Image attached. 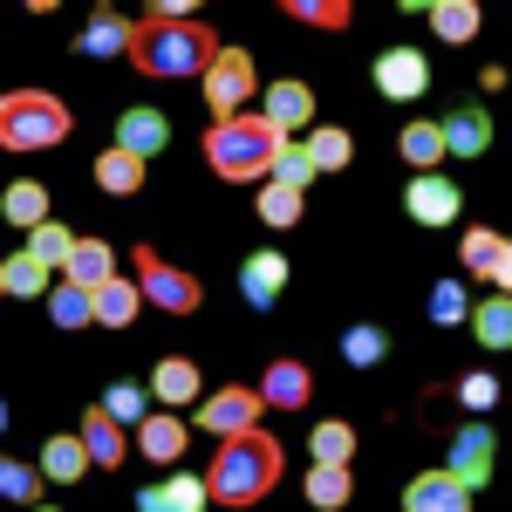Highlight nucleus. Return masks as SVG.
Instances as JSON below:
<instances>
[{
  "mask_svg": "<svg viewBox=\"0 0 512 512\" xmlns=\"http://www.w3.org/2000/svg\"><path fill=\"white\" fill-rule=\"evenodd\" d=\"M0 431H7V403H0Z\"/></svg>",
  "mask_w": 512,
  "mask_h": 512,
  "instance_id": "obj_45",
  "label": "nucleus"
},
{
  "mask_svg": "<svg viewBox=\"0 0 512 512\" xmlns=\"http://www.w3.org/2000/svg\"><path fill=\"white\" fill-rule=\"evenodd\" d=\"M444 472L458 478V485H465V492H478V485H485V472H492V431H458V444H451V465H444Z\"/></svg>",
  "mask_w": 512,
  "mask_h": 512,
  "instance_id": "obj_20",
  "label": "nucleus"
},
{
  "mask_svg": "<svg viewBox=\"0 0 512 512\" xmlns=\"http://www.w3.org/2000/svg\"><path fill=\"white\" fill-rule=\"evenodd\" d=\"M403 512H472V492L451 472H417L403 485Z\"/></svg>",
  "mask_w": 512,
  "mask_h": 512,
  "instance_id": "obj_14",
  "label": "nucleus"
},
{
  "mask_svg": "<svg viewBox=\"0 0 512 512\" xmlns=\"http://www.w3.org/2000/svg\"><path fill=\"white\" fill-rule=\"evenodd\" d=\"M465 321H472V335L485 342V349H506V342H512V308H506V294L478 301V308H472Z\"/></svg>",
  "mask_w": 512,
  "mask_h": 512,
  "instance_id": "obj_34",
  "label": "nucleus"
},
{
  "mask_svg": "<svg viewBox=\"0 0 512 512\" xmlns=\"http://www.w3.org/2000/svg\"><path fill=\"white\" fill-rule=\"evenodd\" d=\"M403 212H410L417 226H451V219H458V185H451L444 171H417L410 192H403Z\"/></svg>",
  "mask_w": 512,
  "mask_h": 512,
  "instance_id": "obj_12",
  "label": "nucleus"
},
{
  "mask_svg": "<svg viewBox=\"0 0 512 512\" xmlns=\"http://www.w3.org/2000/svg\"><path fill=\"white\" fill-rule=\"evenodd\" d=\"M198 390H205V383H198V362H192V355H164L158 369H151V396L171 403V410L198 403Z\"/></svg>",
  "mask_w": 512,
  "mask_h": 512,
  "instance_id": "obj_19",
  "label": "nucleus"
},
{
  "mask_svg": "<svg viewBox=\"0 0 512 512\" xmlns=\"http://www.w3.org/2000/svg\"><path fill=\"white\" fill-rule=\"evenodd\" d=\"M267 178H274V185H294V192H308L315 164H308V151H301V137H280V151H274V164H267Z\"/></svg>",
  "mask_w": 512,
  "mask_h": 512,
  "instance_id": "obj_36",
  "label": "nucleus"
},
{
  "mask_svg": "<svg viewBox=\"0 0 512 512\" xmlns=\"http://www.w3.org/2000/svg\"><path fill=\"white\" fill-rule=\"evenodd\" d=\"M260 390L253 383H226V390H212L205 403H198V431L212 437H239V431H260Z\"/></svg>",
  "mask_w": 512,
  "mask_h": 512,
  "instance_id": "obj_7",
  "label": "nucleus"
},
{
  "mask_svg": "<svg viewBox=\"0 0 512 512\" xmlns=\"http://www.w3.org/2000/svg\"><path fill=\"white\" fill-rule=\"evenodd\" d=\"M396 151H403V164H410V171H437V164H444V137H437L431 117H417V123H403Z\"/></svg>",
  "mask_w": 512,
  "mask_h": 512,
  "instance_id": "obj_30",
  "label": "nucleus"
},
{
  "mask_svg": "<svg viewBox=\"0 0 512 512\" xmlns=\"http://www.w3.org/2000/svg\"><path fill=\"white\" fill-rule=\"evenodd\" d=\"M308 444H315V465H349V458H355V431L342 424V417L315 424V437H308Z\"/></svg>",
  "mask_w": 512,
  "mask_h": 512,
  "instance_id": "obj_37",
  "label": "nucleus"
},
{
  "mask_svg": "<svg viewBox=\"0 0 512 512\" xmlns=\"http://www.w3.org/2000/svg\"><path fill=\"white\" fill-rule=\"evenodd\" d=\"M76 444L89 451V465H103V472H117L123 458H130V431H123V424H110V417H103L96 403L82 410V431H76Z\"/></svg>",
  "mask_w": 512,
  "mask_h": 512,
  "instance_id": "obj_17",
  "label": "nucleus"
},
{
  "mask_svg": "<svg viewBox=\"0 0 512 512\" xmlns=\"http://www.w3.org/2000/svg\"><path fill=\"white\" fill-rule=\"evenodd\" d=\"M458 403H465V410H492V403H499V383L478 369V376H465V383H458Z\"/></svg>",
  "mask_w": 512,
  "mask_h": 512,
  "instance_id": "obj_44",
  "label": "nucleus"
},
{
  "mask_svg": "<svg viewBox=\"0 0 512 512\" xmlns=\"http://www.w3.org/2000/svg\"><path fill=\"white\" fill-rule=\"evenodd\" d=\"M424 14H431V35H437V41H451V48H465V41H472L478 28H485L478 0H431Z\"/></svg>",
  "mask_w": 512,
  "mask_h": 512,
  "instance_id": "obj_22",
  "label": "nucleus"
},
{
  "mask_svg": "<svg viewBox=\"0 0 512 512\" xmlns=\"http://www.w3.org/2000/svg\"><path fill=\"white\" fill-rule=\"evenodd\" d=\"M7 499L35 512V499H41V472H35V465H14V458H0V506H7Z\"/></svg>",
  "mask_w": 512,
  "mask_h": 512,
  "instance_id": "obj_39",
  "label": "nucleus"
},
{
  "mask_svg": "<svg viewBox=\"0 0 512 512\" xmlns=\"http://www.w3.org/2000/svg\"><path fill=\"white\" fill-rule=\"evenodd\" d=\"M376 89H383L390 103H417V96L431 89V62H424L417 48H383V55H376Z\"/></svg>",
  "mask_w": 512,
  "mask_h": 512,
  "instance_id": "obj_11",
  "label": "nucleus"
},
{
  "mask_svg": "<svg viewBox=\"0 0 512 512\" xmlns=\"http://www.w3.org/2000/svg\"><path fill=\"white\" fill-rule=\"evenodd\" d=\"M48 321H55V328H89V294L69 287V280H55V287H48Z\"/></svg>",
  "mask_w": 512,
  "mask_h": 512,
  "instance_id": "obj_40",
  "label": "nucleus"
},
{
  "mask_svg": "<svg viewBox=\"0 0 512 512\" xmlns=\"http://www.w3.org/2000/svg\"><path fill=\"white\" fill-rule=\"evenodd\" d=\"M69 246H76V233H69V226H55V219H41L35 233H28V246H21V253H28V260H41L48 274H62V260H69Z\"/></svg>",
  "mask_w": 512,
  "mask_h": 512,
  "instance_id": "obj_33",
  "label": "nucleus"
},
{
  "mask_svg": "<svg viewBox=\"0 0 512 512\" xmlns=\"http://www.w3.org/2000/svg\"><path fill=\"white\" fill-rule=\"evenodd\" d=\"M130 444H137L151 465H178V458H185V444H192V431H185V417H178V410H144V424L130 431Z\"/></svg>",
  "mask_w": 512,
  "mask_h": 512,
  "instance_id": "obj_13",
  "label": "nucleus"
},
{
  "mask_svg": "<svg viewBox=\"0 0 512 512\" xmlns=\"http://www.w3.org/2000/svg\"><path fill=\"white\" fill-rule=\"evenodd\" d=\"M89 171H96V185H103L110 198H130V192H144V158H130V151H117V144H110L103 158L89 164Z\"/></svg>",
  "mask_w": 512,
  "mask_h": 512,
  "instance_id": "obj_27",
  "label": "nucleus"
},
{
  "mask_svg": "<svg viewBox=\"0 0 512 512\" xmlns=\"http://www.w3.org/2000/svg\"><path fill=\"white\" fill-rule=\"evenodd\" d=\"M41 219H48V185H35V178L7 185V198H0V226H21V233H35Z\"/></svg>",
  "mask_w": 512,
  "mask_h": 512,
  "instance_id": "obj_25",
  "label": "nucleus"
},
{
  "mask_svg": "<svg viewBox=\"0 0 512 512\" xmlns=\"http://www.w3.org/2000/svg\"><path fill=\"white\" fill-rule=\"evenodd\" d=\"M205 103H212V117H239V110H253V55H246V48H226V41H219V55H212V62H205Z\"/></svg>",
  "mask_w": 512,
  "mask_h": 512,
  "instance_id": "obj_6",
  "label": "nucleus"
},
{
  "mask_svg": "<svg viewBox=\"0 0 512 512\" xmlns=\"http://www.w3.org/2000/svg\"><path fill=\"white\" fill-rule=\"evenodd\" d=\"M465 315H472L465 287H458V280H437V287H431V321H437V328H458Z\"/></svg>",
  "mask_w": 512,
  "mask_h": 512,
  "instance_id": "obj_43",
  "label": "nucleus"
},
{
  "mask_svg": "<svg viewBox=\"0 0 512 512\" xmlns=\"http://www.w3.org/2000/svg\"><path fill=\"white\" fill-rule=\"evenodd\" d=\"M0 280H7V294H21V301H35V294H48V287H55V274H48L41 260H28V253L0 260Z\"/></svg>",
  "mask_w": 512,
  "mask_h": 512,
  "instance_id": "obj_35",
  "label": "nucleus"
},
{
  "mask_svg": "<svg viewBox=\"0 0 512 512\" xmlns=\"http://www.w3.org/2000/svg\"><path fill=\"white\" fill-rule=\"evenodd\" d=\"M280 151V130L260 110H239V117H212L205 130V164L226 178V185H267V164Z\"/></svg>",
  "mask_w": 512,
  "mask_h": 512,
  "instance_id": "obj_3",
  "label": "nucleus"
},
{
  "mask_svg": "<svg viewBox=\"0 0 512 512\" xmlns=\"http://www.w3.org/2000/svg\"><path fill=\"white\" fill-rule=\"evenodd\" d=\"M110 424H123V431H137L144 424V383H110V396L96 403Z\"/></svg>",
  "mask_w": 512,
  "mask_h": 512,
  "instance_id": "obj_38",
  "label": "nucleus"
},
{
  "mask_svg": "<svg viewBox=\"0 0 512 512\" xmlns=\"http://www.w3.org/2000/svg\"><path fill=\"white\" fill-rule=\"evenodd\" d=\"M287 472V458H280V437L267 431H239V437H219V451H212V472L198 478L205 485V506H226V512H246L260 506L267 492L280 485Z\"/></svg>",
  "mask_w": 512,
  "mask_h": 512,
  "instance_id": "obj_2",
  "label": "nucleus"
},
{
  "mask_svg": "<svg viewBox=\"0 0 512 512\" xmlns=\"http://www.w3.org/2000/svg\"><path fill=\"white\" fill-rule=\"evenodd\" d=\"M301 212H308V192H294V185H260V219L274 226V233H287V226H301Z\"/></svg>",
  "mask_w": 512,
  "mask_h": 512,
  "instance_id": "obj_32",
  "label": "nucleus"
},
{
  "mask_svg": "<svg viewBox=\"0 0 512 512\" xmlns=\"http://www.w3.org/2000/svg\"><path fill=\"white\" fill-rule=\"evenodd\" d=\"M219 55V35H212V21H164V14H144V21H130V48H123V62L137 69V76L151 82H185V76H205V62Z\"/></svg>",
  "mask_w": 512,
  "mask_h": 512,
  "instance_id": "obj_1",
  "label": "nucleus"
},
{
  "mask_svg": "<svg viewBox=\"0 0 512 512\" xmlns=\"http://www.w3.org/2000/svg\"><path fill=\"white\" fill-rule=\"evenodd\" d=\"M349 499H355V472L349 465H315V472H308V506L342 512Z\"/></svg>",
  "mask_w": 512,
  "mask_h": 512,
  "instance_id": "obj_31",
  "label": "nucleus"
},
{
  "mask_svg": "<svg viewBox=\"0 0 512 512\" xmlns=\"http://www.w3.org/2000/svg\"><path fill=\"white\" fill-rule=\"evenodd\" d=\"M130 287H137V301H151L164 315H198V308H205V287H198L185 267H171L158 246H137V253H130Z\"/></svg>",
  "mask_w": 512,
  "mask_h": 512,
  "instance_id": "obj_5",
  "label": "nucleus"
},
{
  "mask_svg": "<svg viewBox=\"0 0 512 512\" xmlns=\"http://www.w3.org/2000/svg\"><path fill=\"white\" fill-rule=\"evenodd\" d=\"M383 355H390V342H383V328H369V321L342 335V362H349V369H376Z\"/></svg>",
  "mask_w": 512,
  "mask_h": 512,
  "instance_id": "obj_41",
  "label": "nucleus"
},
{
  "mask_svg": "<svg viewBox=\"0 0 512 512\" xmlns=\"http://www.w3.org/2000/svg\"><path fill=\"white\" fill-rule=\"evenodd\" d=\"M301 151H308V164H315V178L321 171H349V158H355L349 130H335V123H315V130L301 137Z\"/></svg>",
  "mask_w": 512,
  "mask_h": 512,
  "instance_id": "obj_26",
  "label": "nucleus"
},
{
  "mask_svg": "<svg viewBox=\"0 0 512 512\" xmlns=\"http://www.w3.org/2000/svg\"><path fill=\"white\" fill-rule=\"evenodd\" d=\"M267 410H308V396H315V369L301 362V355H274L267 362V376L253 383Z\"/></svg>",
  "mask_w": 512,
  "mask_h": 512,
  "instance_id": "obj_9",
  "label": "nucleus"
},
{
  "mask_svg": "<svg viewBox=\"0 0 512 512\" xmlns=\"http://www.w3.org/2000/svg\"><path fill=\"white\" fill-rule=\"evenodd\" d=\"M76 48L89 55V62H110V55L130 48V21H123L117 7H103V14H89V28L76 35Z\"/></svg>",
  "mask_w": 512,
  "mask_h": 512,
  "instance_id": "obj_23",
  "label": "nucleus"
},
{
  "mask_svg": "<svg viewBox=\"0 0 512 512\" xmlns=\"http://www.w3.org/2000/svg\"><path fill=\"white\" fill-rule=\"evenodd\" d=\"M458 260H465V274H472V280H492V294H506V280H512V246H506V233L472 226V233L458 239Z\"/></svg>",
  "mask_w": 512,
  "mask_h": 512,
  "instance_id": "obj_10",
  "label": "nucleus"
},
{
  "mask_svg": "<svg viewBox=\"0 0 512 512\" xmlns=\"http://www.w3.org/2000/svg\"><path fill=\"white\" fill-rule=\"evenodd\" d=\"M137 308H144V301H137V287H130V280H103V287L89 294V321H96V328H130Z\"/></svg>",
  "mask_w": 512,
  "mask_h": 512,
  "instance_id": "obj_24",
  "label": "nucleus"
},
{
  "mask_svg": "<svg viewBox=\"0 0 512 512\" xmlns=\"http://www.w3.org/2000/svg\"><path fill=\"white\" fill-rule=\"evenodd\" d=\"M69 103L62 96H48V89H7L0 96V151H55V144H69Z\"/></svg>",
  "mask_w": 512,
  "mask_h": 512,
  "instance_id": "obj_4",
  "label": "nucleus"
},
{
  "mask_svg": "<svg viewBox=\"0 0 512 512\" xmlns=\"http://www.w3.org/2000/svg\"><path fill=\"white\" fill-rule=\"evenodd\" d=\"M62 280L82 287V294H96L103 280H117V246H110V239H76L69 260H62Z\"/></svg>",
  "mask_w": 512,
  "mask_h": 512,
  "instance_id": "obj_15",
  "label": "nucleus"
},
{
  "mask_svg": "<svg viewBox=\"0 0 512 512\" xmlns=\"http://www.w3.org/2000/svg\"><path fill=\"white\" fill-rule=\"evenodd\" d=\"M164 144H171V117H164V110H123L117 117V151L151 164Z\"/></svg>",
  "mask_w": 512,
  "mask_h": 512,
  "instance_id": "obj_18",
  "label": "nucleus"
},
{
  "mask_svg": "<svg viewBox=\"0 0 512 512\" xmlns=\"http://www.w3.org/2000/svg\"><path fill=\"white\" fill-rule=\"evenodd\" d=\"M137 512H205V485L198 478H164L151 492H137Z\"/></svg>",
  "mask_w": 512,
  "mask_h": 512,
  "instance_id": "obj_29",
  "label": "nucleus"
},
{
  "mask_svg": "<svg viewBox=\"0 0 512 512\" xmlns=\"http://www.w3.org/2000/svg\"><path fill=\"white\" fill-rule=\"evenodd\" d=\"M35 512H55V506H35Z\"/></svg>",
  "mask_w": 512,
  "mask_h": 512,
  "instance_id": "obj_46",
  "label": "nucleus"
},
{
  "mask_svg": "<svg viewBox=\"0 0 512 512\" xmlns=\"http://www.w3.org/2000/svg\"><path fill=\"white\" fill-rule=\"evenodd\" d=\"M287 14L294 21H308V28H349V0H287Z\"/></svg>",
  "mask_w": 512,
  "mask_h": 512,
  "instance_id": "obj_42",
  "label": "nucleus"
},
{
  "mask_svg": "<svg viewBox=\"0 0 512 512\" xmlns=\"http://www.w3.org/2000/svg\"><path fill=\"white\" fill-rule=\"evenodd\" d=\"M0 294H7V280H0Z\"/></svg>",
  "mask_w": 512,
  "mask_h": 512,
  "instance_id": "obj_47",
  "label": "nucleus"
},
{
  "mask_svg": "<svg viewBox=\"0 0 512 512\" xmlns=\"http://www.w3.org/2000/svg\"><path fill=\"white\" fill-rule=\"evenodd\" d=\"M437 137H444V158H478L492 144V117L485 110H458V117L437 123Z\"/></svg>",
  "mask_w": 512,
  "mask_h": 512,
  "instance_id": "obj_21",
  "label": "nucleus"
},
{
  "mask_svg": "<svg viewBox=\"0 0 512 512\" xmlns=\"http://www.w3.org/2000/svg\"><path fill=\"white\" fill-rule=\"evenodd\" d=\"M280 287H287V253H280V246L253 253V260L239 267V294H246V308H260V315L280 301Z\"/></svg>",
  "mask_w": 512,
  "mask_h": 512,
  "instance_id": "obj_16",
  "label": "nucleus"
},
{
  "mask_svg": "<svg viewBox=\"0 0 512 512\" xmlns=\"http://www.w3.org/2000/svg\"><path fill=\"white\" fill-rule=\"evenodd\" d=\"M260 117L274 123L280 137H308V130H315V89L301 76L267 82V89H260Z\"/></svg>",
  "mask_w": 512,
  "mask_h": 512,
  "instance_id": "obj_8",
  "label": "nucleus"
},
{
  "mask_svg": "<svg viewBox=\"0 0 512 512\" xmlns=\"http://www.w3.org/2000/svg\"><path fill=\"white\" fill-rule=\"evenodd\" d=\"M82 472H89V451L76 437H48L41 444V485H76Z\"/></svg>",
  "mask_w": 512,
  "mask_h": 512,
  "instance_id": "obj_28",
  "label": "nucleus"
}]
</instances>
